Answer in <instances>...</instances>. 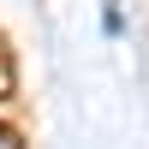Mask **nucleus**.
<instances>
[{"instance_id": "2", "label": "nucleus", "mask_w": 149, "mask_h": 149, "mask_svg": "<svg viewBox=\"0 0 149 149\" xmlns=\"http://www.w3.org/2000/svg\"><path fill=\"white\" fill-rule=\"evenodd\" d=\"M0 143H12V131H6V125H0Z\"/></svg>"}, {"instance_id": "1", "label": "nucleus", "mask_w": 149, "mask_h": 149, "mask_svg": "<svg viewBox=\"0 0 149 149\" xmlns=\"http://www.w3.org/2000/svg\"><path fill=\"white\" fill-rule=\"evenodd\" d=\"M18 95V66H12V48L0 42V102H12Z\"/></svg>"}]
</instances>
